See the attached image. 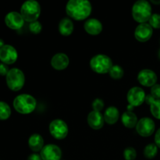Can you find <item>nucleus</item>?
<instances>
[{
  "label": "nucleus",
  "mask_w": 160,
  "mask_h": 160,
  "mask_svg": "<svg viewBox=\"0 0 160 160\" xmlns=\"http://www.w3.org/2000/svg\"><path fill=\"white\" fill-rule=\"evenodd\" d=\"M42 160H60L62 151L59 146L53 144H48L44 146L40 152Z\"/></svg>",
  "instance_id": "obj_11"
},
{
  "label": "nucleus",
  "mask_w": 160,
  "mask_h": 160,
  "mask_svg": "<svg viewBox=\"0 0 160 160\" xmlns=\"http://www.w3.org/2000/svg\"><path fill=\"white\" fill-rule=\"evenodd\" d=\"M84 28L88 34L98 35L102 31V24L98 19L90 18L85 21Z\"/></svg>",
  "instance_id": "obj_17"
},
{
  "label": "nucleus",
  "mask_w": 160,
  "mask_h": 160,
  "mask_svg": "<svg viewBox=\"0 0 160 160\" xmlns=\"http://www.w3.org/2000/svg\"><path fill=\"white\" fill-rule=\"evenodd\" d=\"M158 153V147L156 144L150 143L145 146L144 149V156L148 159H152L156 156Z\"/></svg>",
  "instance_id": "obj_23"
},
{
  "label": "nucleus",
  "mask_w": 160,
  "mask_h": 160,
  "mask_svg": "<svg viewBox=\"0 0 160 160\" xmlns=\"http://www.w3.org/2000/svg\"><path fill=\"white\" fill-rule=\"evenodd\" d=\"M156 124L153 120L149 117H143L138 120L136 126L138 134L142 137H149L154 133Z\"/></svg>",
  "instance_id": "obj_8"
},
{
  "label": "nucleus",
  "mask_w": 160,
  "mask_h": 160,
  "mask_svg": "<svg viewBox=\"0 0 160 160\" xmlns=\"http://www.w3.org/2000/svg\"><path fill=\"white\" fill-rule=\"evenodd\" d=\"M11 109L6 102L0 101V120H6L10 117Z\"/></svg>",
  "instance_id": "obj_24"
},
{
  "label": "nucleus",
  "mask_w": 160,
  "mask_h": 160,
  "mask_svg": "<svg viewBox=\"0 0 160 160\" xmlns=\"http://www.w3.org/2000/svg\"><path fill=\"white\" fill-rule=\"evenodd\" d=\"M5 45V43H4V41L2 40V39L0 38V48H2V47H3Z\"/></svg>",
  "instance_id": "obj_34"
},
{
  "label": "nucleus",
  "mask_w": 160,
  "mask_h": 160,
  "mask_svg": "<svg viewBox=\"0 0 160 160\" xmlns=\"http://www.w3.org/2000/svg\"><path fill=\"white\" fill-rule=\"evenodd\" d=\"M29 29H30V31H31V33L38 34H39L41 31H42V25L40 22L38 21V20H36V21L32 22V23H30Z\"/></svg>",
  "instance_id": "obj_28"
},
{
  "label": "nucleus",
  "mask_w": 160,
  "mask_h": 160,
  "mask_svg": "<svg viewBox=\"0 0 160 160\" xmlns=\"http://www.w3.org/2000/svg\"><path fill=\"white\" fill-rule=\"evenodd\" d=\"M145 102L150 106V111L155 118L160 120V100L155 99L151 95H146Z\"/></svg>",
  "instance_id": "obj_22"
},
{
  "label": "nucleus",
  "mask_w": 160,
  "mask_h": 160,
  "mask_svg": "<svg viewBox=\"0 0 160 160\" xmlns=\"http://www.w3.org/2000/svg\"><path fill=\"white\" fill-rule=\"evenodd\" d=\"M28 160H42V159L39 154H38V153H33V154L30 155L28 156Z\"/></svg>",
  "instance_id": "obj_33"
},
{
  "label": "nucleus",
  "mask_w": 160,
  "mask_h": 160,
  "mask_svg": "<svg viewBox=\"0 0 160 160\" xmlns=\"http://www.w3.org/2000/svg\"><path fill=\"white\" fill-rule=\"evenodd\" d=\"M18 58V53L16 48L10 45H5L0 48V60L2 62L10 65L13 64Z\"/></svg>",
  "instance_id": "obj_10"
},
{
  "label": "nucleus",
  "mask_w": 160,
  "mask_h": 160,
  "mask_svg": "<svg viewBox=\"0 0 160 160\" xmlns=\"http://www.w3.org/2000/svg\"><path fill=\"white\" fill-rule=\"evenodd\" d=\"M28 145L29 148L34 152H41L45 146L43 138L38 134H32L28 139Z\"/></svg>",
  "instance_id": "obj_19"
},
{
  "label": "nucleus",
  "mask_w": 160,
  "mask_h": 160,
  "mask_svg": "<svg viewBox=\"0 0 160 160\" xmlns=\"http://www.w3.org/2000/svg\"><path fill=\"white\" fill-rule=\"evenodd\" d=\"M152 15V6L146 0L135 2L132 7V17L135 21L140 23H146Z\"/></svg>",
  "instance_id": "obj_3"
},
{
  "label": "nucleus",
  "mask_w": 160,
  "mask_h": 160,
  "mask_svg": "<svg viewBox=\"0 0 160 160\" xmlns=\"http://www.w3.org/2000/svg\"><path fill=\"white\" fill-rule=\"evenodd\" d=\"M88 123L94 130H99L103 127L105 123L104 117L100 112L93 111L89 112L87 118Z\"/></svg>",
  "instance_id": "obj_16"
},
{
  "label": "nucleus",
  "mask_w": 160,
  "mask_h": 160,
  "mask_svg": "<svg viewBox=\"0 0 160 160\" xmlns=\"http://www.w3.org/2000/svg\"><path fill=\"white\" fill-rule=\"evenodd\" d=\"M109 74L110 78H113L115 80H119L122 78L124 75V71L123 69L119 65H113L111 70H109Z\"/></svg>",
  "instance_id": "obj_25"
},
{
  "label": "nucleus",
  "mask_w": 160,
  "mask_h": 160,
  "mask_svg": "<svg viewBox=\"0 0 160 160\" xmlns=\"http://www.w3.org/2000/svg\"><path fill=\"white\" fill-rule=\"evenodd\" d=\"M159 59H160V49H159Z\"/></svg>",
  "instance_id": "obj_36"
},
{
  "label": "nucleus",
  "mask_w": 160,
  "mask_h": 160,
  "mask_svg": "<svg viewBox=\"0 0 160 160\" xmlns=\"http://www.w3.org/2000/svg\"><path fill=\"white\" fill-rule=\"evenodd\" d=\"M9 71L7 65L3 62H0V76H6Z\"/></svg>",
  "instance_id": "obj_31"
},
{
  "label": "nucleus",
  "mask_w": 160,
  "mask_h": 160,
  "mask_svg": "<svg viewBox=\"0 0 160 160\" xmlns=\"http://www.w3.org/2000/svg\"><path fill=\"white\" fill-rule=\"evenodd\" d=\"M157 75L153 70L144 69L141 70L138 75V81L145 87H152L157 82Z\"/></svg>",
  "instance_id": "obj_12"
},
{
  "label": "nucleus",
  "mask_w": 160,
  "mask_h": 160,
  "mask_svg": "<svg viewBox=\"0 0 160 160\" xmlns=\"http://www.w3.org/2000/svg\"><path fill=\"white\" fill-rule=\"evenodd\" d=\"M151 95L155 99L160 100V84H156L151 88Z\"/></svg>",
  "instance_id": "obj_30"
},
{
  "label": "nucleus",
  "mask_w": 160,
  "mask_h": 160,
  "mask_svg": "<svg viewBox=\"0 0 160 160\" xmlns=\"http://www.w3.org/2000/svg\"><path fill=\"white\" fill-rule=\"evenodd\" d=\"M151 2H152L153 4H160V0L159 1H154V0H151Z\"/></svg>",
  "instance_id": "obj_35"
},
{
  "label": "nucleus",
  "mask_w": 160,
  "mask_h": 160,
  "mask_svg": "<svg viewBox=\"0 0 160 160\" xmlns=\"http://www.w3.org/2000/svg\"><path fill=\"white\" fill-rule=\"evenodd\" d=\"M5 23L9 28L12 30H19L24 24V20L20 12L12 11L5 17Z\"/></svg>",
  "instance_id": "obj_13"
},
{
  "label": "nucleus",
  "mask_w": 160,
  "mask_h": 160,
  "mask_svg": "<svg viewBox=\"0 0 160 160\" xmlns=\"http://www.w3.org/2000/svg\"><path fill=\"white\" fill-rule=\"evenodd\" d=\"M41 13V6L35 0L24 2L20 8V14L24 21L32 23L38 19Z\"/></svg>",
  "instance_id": "obj_4"
},
{
  "label": "nucleus",
  "mask_w": 160,
  "mask_h": 160,
  "mask_svg": "<svg viewBox=\"0 0 160 160\" xmlns=\"http://www.w3.org/2000/svg\"><path fill=\"white\" fill-rule=\"evenodd\" d=\"M104 108V102L101 98H95L92 102V109L93 111L100 112Z\"/></svg>",
  "instance_id": "obj_29"
},
{
  "label": "nucleus",
  "mask_w": 160,
  "mask_h": 160,
  "mask_svg": "<svg viewBox=\"0 0 160 160\" xmlns=\"http://www.w3.org/2000/svg\"><path fill=\"white\" fill-rule=\"evenodd\" d=\"M155 144L157 145L158 148H160V128L156 131L155 135Z\"/></svg>",
  "instance_id": "obj_32"
},
{
  "label": "nucleus",
  "mask_w": 160,
  "mask_h": 160,
  "mask_svg": "<svg viewBox=\"0 0 160 160\" xmlns=\"http://www.w3.org/2000/svg\"><path fill=\"white\" fill-rule=\"evenodd\" d=\"M149 25L152 28H156V29H159L160 28V14L158 13H153L150 17L149 20Z\"/></svg>",
  "instance_id": "obj_27"
},
{
  "label": "nucleus",
  "mask_w": 160,
  "mask_h": 160,
  "mask_svg": "<svg viewBox=\"0 0 160 160\" xmlns=\"http://www.w3.org/2000/svg\"><path fill=\"white\" fill-rule=\"evenodd\" d=\"M6 84L10 90L18 92L25 84V75L21 70L18 68H12L6 76Z\"/></svg>",
  "instance_id": "obj_6"
},
{
  "label": "nucleus",
  "mask_w": 160,
  "mask_h": 160,
  "mask_svg": "<svg viewBox=\"0 0 160 160\" xmlns=\"http://www.w3.org/2000/svg\"><path fill=\"white\" fill-rule=\"evenodd\" d=\"M92 4L88 0H70L66 6V12L75 20H84L90 16Z\"/></svg>",
  "instance_id": "obj_1"
},
{
  "label": "nucleus",
  "mask_w": 160,
  "mask_h": 160,
  "mask_svg": "<svg viewBox=\"0 0 160 160\" xmlns=\"http://www.w3.org/2000/svg\"><path fill=\"white\" fill-rule=\"evenodd\" d=\"M145 92L142 88L133 87L128 91L127 98L129 105L132 106H139L145 102Z\"/></svg>",
  "instance_id": "obj_9"
},
{
  "label": "nucleus",
  "mask_w": 160,
  "mask_h": 160,
  "mask_svg": "<svg viewBox=\"0 0 160 160\" xmlns=\"http://www.w3.org/2000/svg\"><path fill=\"white\" fill-rule=\"evenodd\" d=\"M112 61L108 56L104 54H98L91 59L90 67L97 73H109L112 67Z\"/></svg>",
  "instance_id": "obj_5"
},
{
  "label": "nucleus",
  "mask_w": 160,
  "mask_h": 160,
  "mask_svg": "<svg viewBox=\"0 0 160 160\" xmlns=\"http://www.w3.org/2000/svg\"><path fill=\"white\" fill-rule=\"evenodd\" d=\"M121 120L123 126L128 128H136L138 122L137 115L134 113L132 111H127V112H123L121 117Z\"/></svg>",
  "instance_id": "obj_20"
},
{
  "label": "nucleus",
  "mask_w": 160,
  "mask_h": 160,
  "mask_svg": "<svg viewBox=\"0 0 160 160\" xmlns=\"http://www.w3.org/2000/svg\"><path fill=\"white\" fill-rule=\"evenodd\" d=\"M73 29H74V26H73V21L68 17H65L59 21V31L62 35H70L73 33Z\"/></svg>",
  "instance_id": "obj_21"
},
{
  "label": "nucleus",
  "mask_w": 160,
  "mask_h": 160,
  "mask_svg": "<svg viewBox=\"0 0 160 160\" xmlns=\"http://www.w3.org/2000/svg\"><path fill=\"white\" fill-rule=\"evenodd\" d=\"M153 34V28L148 23H140L134 31V37L141 42H145L149 40Z\"/></svg>",
  "instance_id": "obj_14"
},
{
  "label": "nucleus",
  "mask_w": 160,
  "mask_h": 160,
  "mask_svg": "<svg viewBox=\"0 0 160 160\" xmlns=\"http://www.w3.org/2000/svg\"><path fill=\"white\" fill-rule=\"evenodd\" d=\"M123 157L126 160H134L137 157V152L133 147H128L123 151Z\"/></svg>",
  "instance_id": "obj_26"
},
{
  "label": "nucleus",
  "mask_w": 160,
  "mask_h": 160,
  "mask_svg": "<svg viewBox=\"0 0 160 160\" xmlns=\"http://www.w3.org/2000/svg\"><path fill=\"white\" fill-rule=\"evenodd\" d=\"M68 126L65 121L60 119L52 120L49 124V132L54 138L57 140L64 139L68 134Z\"/></svg>",
  "instance_id": "obj_7"
},
{
  "label": "nucleus",
  "mask_w": 160,
  "mask_h": 160,
  "mask_svg": "<svg viewBox=\"0 0 160 160\" xmlns=\"http://www.w3.org/2000/svg\"><path fill=\"white\" fill-rule=\"evenodd\" d=\"M70 63L69 57L65 53H57L54 55L51 59V65L55 70H63Z\"/></svg>",
  "instance_id": "obj_15"
},
{
  "label": "nucleus",
  "mask_w": 160,
  "mask_h": 160,
  "mask_svg": "<svg viewBox=\"0 0 160 160\" xmlns=\"http://www.w3.org/2000/svg\"><path fill=\"white\" fill-rule=\"evenodd\" d=\"M13 107L17 112L20 114H30L35 109L37 101L35 98L28 94L19 95L14 98Z\"/></svg>",
  "instance_id": "obj_2"
},
{
  "label": "nucleus",
  "mask_w": 160,
  "mask_h": 160,
  "mask_svg": "<svg viewBox=\"0 0 160 160\" xmlns=\"http://www.w3.org/2000/svg\"><path fill=\"white\" fill-rule=\"evenodd\" d=\"M103 117H104V120L106 123H108L109 125L115 124L119 120L120 112L115 106H109L105 111Z\"/></svg>",
  "instance_id": "obj_18"
}]
</instances>
